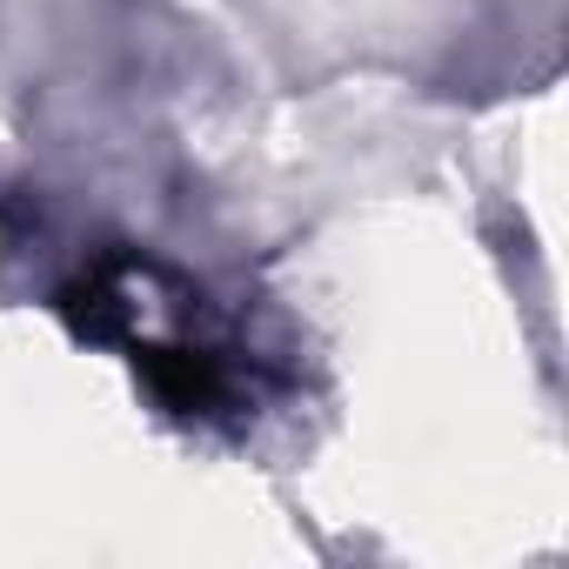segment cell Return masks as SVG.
Segmentation results:
<instances>
[{"mask_svg": "<svg viewBox=\"0 0 569 569\" xmlns=\"http://www.w3.org/2000/svg\"><path fill=\"white\" fill-rule=\"evenodd\" d=\"M141 362V376L154 382V396L168 402V409H214L221 402V369L208 362V356H188V349H141L134 356Z\"/></svg>", "mask_w": 569, "mask_h": 569, "instance_id": "6da1fadb", "label": "cell"}]
</instances>
